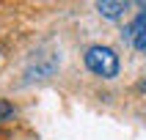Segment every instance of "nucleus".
<instances>
[{
	"label": "nucleus",
	"instance_id": "1",
	"mask_svg": "<svg viewBox=\"0 0 146 140\" xmlns=\"http://www.w3.org/2000/svg\"><path fill=\"white\" fill-rule=\"evenodd\" d=\"M86 66H88L94 74L110 80V77L119 74V55H116L110 47L97 44V47H88V49H86Z\"/></svg>",
	"mask_w": 146,
	"mask_h": 140
},
{
	"label": "nucleus",
	"instance_id": "2",
	"mask_svg": "<svg viewBox=\"0 0 146 140\" xmlns=\"http://www.w3.org/2000/svg\"><path fill=\"white\" fill-rule=\"evenodd\" d=\"M124 36H127V41H130L135 49L146 52V8L130 22V28L124 30Z\"/></svg>",
	"mask_w": 146,
	"mask_h": 140
},
{
	"label": "nucleus",
	"instance_id": "3",
	"mask_svg": "<svg viewBox=\"0 0 146 140\" xmlns=\"http://www.w3.org/2000/svg\"><path fill=\"white\" fill-rule=\"evenodd\" d=\"M97 11L102 16H108V19H116V16H121L124 11H127V3H110V0H102V3H97Z\"/></svg>",
	"mask_w": 146,
	"mask_h": 140
},
{
	"label": "nucleus",
	"instance_id": "4",
	"mask_svg": "<svg viewBox=\"0 0 146 140\" xmlns=\"http://www.w3.org/2000/svg\"><path fill=\"white\" fill-rule=\"evenodd\" d=\"M8 118H14V107L0 99V121H8Z\"/></svg>",
	"mask_w": 146,
	"mask_h": 140
}]
</instances>
